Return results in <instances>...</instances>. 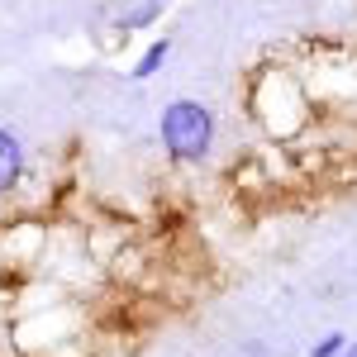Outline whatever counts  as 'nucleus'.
<instances>
[{
    "instance_id": "1",
    "label": "nucleus",
    "mask_w": 357,
    "mask_h": 357,
    "mask_svg": "<svg viewBox=\"0 0 357 357\" xmlns=\"http://www.w3.org/2000/svg\"><path fill=\"white\" fill-rule=\"evenodd\" d=\"M248 105L257 114L262 134L281 138V143H286V138H301L305 129L314 124V105H310V96H305L301 72H286V67H267V72L252 82Z\"/></svg>"
},
{
    "instance_id": "2",
    "label": "nucleus",
    "mask_w": 357,
    "mask_h": 357,
    "mask_svg": "<svg viewBox=\"0 0 357 357\" xmlns=\"http://www.w3.org/2000/svg\"><path fill=\"white\" fill-rule=\"evenodd\" d=\"M158 138H162V153L181 167H205L215 158V143H220V119L205 100L195 96H176L167 100L158 114Z\"/></svg>"
},
{
    "instance_id": "3",
    "label": "nucleus",
    "mask_w": 357,
    "mask_h": 357,
    "mask_svg": "<svg viewBox=\"0 0 357 357\" xmlns=\"http://www.w3.org/2000/svg\"><path fill=\"white\" fill-rule=\"evenodd\" d=\"M24 167H29L24 138L15 134V129H0V200L20 191V181H24Z\"/></svg>"
},
{
    "instance_id": "4",
    "label": "nucleus",
    "mask_w": 357,
    "mask_h": 357,
    "mask_svg": "<svg viewBox=\"0 0 357 357\" xmlns=\"http://www.w3.org/2000/svg\"><path fill=\"white\" fill-rule=\"evenodd\" d=\"M167 57H172V38H153V43L138 53L134 72H129V82H153V77L167 67Z\"/></svg>"
},
{
    "instance_id": "5",
    "label": "nucleus",
    "mask_w": 357,
    "mask_h": 357,
    "mask_svg": "<svg viewBox=\"0 0 357 357\" xmlns=\"http://www.w3.org/2000/svg\"><path fill=\"white\" fill-rule=\"evenodd\" d=\"M158 15H167V0H138L134 10H124V15L114 20V29H119V33H134V29H148Z\"/></svg>"
},
{
    "instance_id": "6",
    "label": "nucleus",
    "mask_w": 357,
    "mask_h": 357,
    "mask_svg": "<svg viewBox=\"0 0 357 357\" xmlns=\"http://www.w3.org/2000/svg\"><path fill=\"white\" fill-rule=\"evenodd\" d=\"M343 348H348V333L333 329V333H324L319 343H310V357H343Z\"/></svg>"
},
{
    "instance_id": "7",
    "label": "nucleus",
    "mask_w": 357,
    "mask_h": 357,
    "mask_svg": "<svg viewBox=\"0 0 357 357\" xmlns=\"http://www.w3.org/2000/svg\"><path fill=\"white\" fill-rule=\"evenodd\" d=\"M343 357H357V338H348V348H343Z\"/></svg>"
}]
</instances>
